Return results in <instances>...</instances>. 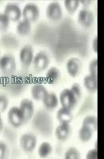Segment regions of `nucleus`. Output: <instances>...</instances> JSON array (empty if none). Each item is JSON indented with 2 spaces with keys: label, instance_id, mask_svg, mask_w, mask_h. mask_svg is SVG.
Returning <instances> with one entry per match:
<instances>
[{
  "label": "nucleus",
  "instance_id": "obj_1",
  "mask_svg": "<svg viewBox=\"0 0 104 159\" xmlns=\"http://www.w3.org/2000/svg\"><path fill=\"white\" fill-rule=\"evenodd\" d=\"M59 101L62 107L72 110L76 106L78 99L71 89L66 88L61 92Z\"/></svg>",
  "mask_w": 104,
  "mask_h": 159
},
{
  "label": "nucleus",
  "instance_id": "obj_2",
  "mask_svg": "<svg viewBox=\"0 0 104 159\" xmlns=\"http://www.w3.org/2000/svg\"><path fill=\"white\" fill-rule=\"evenodd\" d=\"M16 69L15 57L11 54H6L0 58V70L6 75H11Z\"/></svg>",
  "mask_w": 104,
  "mask_h": 159
},
{
  "label": "nucleus",
  "instance_id": "obj_3",
  "mask_svg": "<svg viewBox=\"0 0 104 159\" xmlns=\"http://www.w3.org/2000/svg\"><path fill=\"white\" fill-rule=\"evenodd\" d=\"M8 121L14 127H18L25 122L24 114L18 107H12L7 113Z\"/></svg>",
  "mask_w": 104,
  "mask_h": 159
},
{
  "label": "nucleus",
  "instance_id": "obj_4",
  "mask_svg": "<svg viewBox=\"0 0 104 159\" xmlns=\"http://www.w3.org/2000/svg\"><path fill=\"white\" fill-rule=\"evenodd\" d=\"M50 64V58L47 52L44 51L38 52L33 58V65L37 72L45 70Z\"/></svg>",
  "mask_w": 104,
  "mask_h": 159
},
{
  "label": "nucleus",
  "instance_id": "obj_5",
  "mask_svg": "<svg viewBox=\"0 0 104 159\" xmlns=\"http://www.w3.org/2000/svg\"><path fill=\"white\" fill-rule=\"evenodd\" d=\"M37 137L33 133L23 134L20 138L21 148L26 152H33L37 146Z\"/></svg>",
  "mask_w": 104,
  "mask_h": 159
},
{
  "label": "nucleus",
  "instance_id": "obj_6",
  "mask_svg": "<svg viewBox=\"0 0 104 159\" xmlns=\"http://www.w3.org/2000/svg\"><path fill=\"white\" fill-rule=\"evenodd\" d=\"M47 17L52 21H60L62 17V9L61 4L57 2L49 3L46 9Z\"/></svg>",
  "mask_w": 104,
  "mask_h": 159
},
{
  "label": "nucleus",
  "instance_id": "obj_7",
  "mask_svg": "<svg viewBox=\"0 0 104 159\" xmlns=\"http://www.w3.org/2000/svg\"><path fill=\"white\" fill-rule=\"evenodd\" d=\"M34 58L33 47L31 44L23 46L19 52V60L24 66L28 67L33 62Z\"/></svg>",
  "mask_w": 104,
  "mask_h": 159
},
{
  "label": "nucleus",
  "instance_id": "obj_8",
  "mask_svg": "<svg viewBox=\"0 0 104 159\" xmlns=\"http://www.w3.org/2000/svg\"><path fill=\"white\" fill-rule=\"evenodd\" d=\"M22 14L23 18L29 21H34L38 19L40 16L39 8L36 4L33 3H29L25 6Z\"/></svg>",
  "mask_w": 104,
  "mask_h": 159
},
{
  "label": "nucleus",
  "instance_id": "obj_9",
  "mask_svg": "<svg viewBox=\"0 0 104 159\" xmlns=\"http://www.w3.org/2000/svg\"><path fill=\"white\" fill-rule=\"evenodd\" d=\"M94 15L91 10L82 9L78 13V21L84 28L90 27L94 22Z\"/></svg>",
  "mask_w": 104,
  "mask_h": 159
},
{
  "label": "nucleus",
  "instance_id": "obj_10",
  "mask_svg": "<svg viewBox=\"0 0 104 159\" xmlns=\"http://www.w3.org/2000/svg\"><path fill=\"white\" fill-rule=\"evenodd\" d=\"M11 21H17L22 16V11L17 4L10 3L7 4L4 8V12Z\"/></svg>",
  "mask_w": 104,
  "mask_h": 159
},
{
  "label": "nucleus",
  "instance_id": "obj_11",
  "mask_svg": "<svg viewBox=\"0 0 104 159\" xmlns=\"http://www.w3.org/2000/svg\"><path fill=\"white\" fill-rule=\"evenodd\" d=\"M66 70L69 76L75 78L79 75L82 70V62L76 57H72L66 63Z\"/></svg>",
  "mask_w": 104,
  "mask_h": 159
},
{
  "label": "nucleus",
  "instance_id": "obj_12",
  "mask_svg": "<svg viewBox=\"0 0 104 159\" xmlns=\"http://www.w3.org/2000/svg\"><path fill=\"white\" fill-rule=\"evenodd\" d=\"M19 108L23 111L25 121L30 120L34 113V104L30 99L25 98L22 99L19 105Z\"/></svg>",
  "mask_w": 104,
  "mask_h": 159
},
{
  "label": "nucleus",
  "instance_id": "obj_13",
  "mask_svg": "<svg viewBox=\"0 0 104 159\" xmlns=\"http://www.w3.org/2000/svg\"><path fill=\"white\" fill-rule=\"evenodd\" d=\"M72 129L69 123H61L55 130V135L61 141H66L71 135Z\"/></svg>",
  "mask_w": 104,
  "mask_h": 159
},
{
  "label": "nucleus",
  "instance_id": "obj_14",
  "mask_svg": "<svg viewBox=\"0 0 104 159\" xmlns=\"http://www.w3.org/2000/svg\"><path fill=\"white\" fill-rule=\"evenodd\" d=\"M47 89L41 84H35L31 87V93L33 99L36 100H42L48 93Z\"/></svg>",
  "mask_w": 104,
  "mask_h": 159
},
{
  "label": "nucleus",
  "instance_id": "obj_15",
  "mask_svg": "<svg viewBox=\"0 0 104 159\" xmlns=\"http://www.w3.org/2000/svg\"><path fill=\"white\" fill-rule=\"evenodd\" d=\"M57 118L60 123H70L73 118L70 109L62 107L57 113Z\"/></svg>",
  "mask_w": 104,
  "mask_h": 159
},
{
  "label": "nucleus",
  "instance_id": "obj_16",
  "mask_svg": "<svg viewBox=\"0 0 104 159\" xmlns=\"http://www.w3.org/2000/svg\"><path fill=\"white\" fill-rule=\"evenodd\" d=\"M44 106L48 109H55L58 105V98L56 93L48 92L42 99Z\"/></svg>",
  "mask_w": 104,
  "mask_h": 159
},
{
  "label": "nucleus",
  "instance_id": "obj_17",
  "mask_svg": "<svg viewBox=\"0 0 104 159\" xmlns=\"http://www.w3.org/2000/svg\"><path fill=\"white\" fill-rule=\"evenodd\" d=\"M31 22L25 19L21 20V21H19L18 22L16 27L17 33L23 36L27 35V34L30 33L31 31Z\"/></svg>",
  "mask_w": 104,
  "mask_h": 159
},
{
  "label": "nucleus",
  "instance_id": "obj_18",
  "mask_svg": "<svg viewBox=\"0 0 104 159\" xmlns=\"http://www.w3.org/2000/svg\"><path fill=\"white\" fill-rule=\"evenodd\" d=\"M84 85L89 92H96L97 89V76L91 75V74L86 76L84 79Z\"/></svg>",
  "mask_w": 104,
  "mask_h": 159
},
{
  "label": "nucleus",
  "instance_id": "obj_19",
  "mask_svg": "<svg viewBox=\"0 0 104 159\" xmlns=\"http://www.w3.org/2000/svg\"><path fill=\"white\" fill-rule=\"evenodd\" d=\"M61 78V72L57 67H51L46 74L45 79L47 83L54 84Z\"/></svg>",
  "mask_w": 104,
  "mask_h": 159
},
{
  "label": "nucleus",
  "instance_id": "obj_20",
  "mask_svg": "<svg viewBox=\"0 0 104 159\" xmlns=\"http://www.w3.org/2000/svg\"><path fill=\"white\" fill-rule=\"evenodd\" d=\"M93 131L86 126L82 125L78 132V137L83 143L88 142L93 136Z\"/></svg>",
  "mask_w": 104,
  "mask_h": 159
},
{
  "label": "nucleus",
  "instance_id": "obj_21",
  "mask_svg": "<svg viewBox=\"0 0 104 159\" xmlns=\"http://www.w3.org/2000/svg\"><path fill=\"white\" fill-rule=\"evenodd\" d=\"M52 152V147L48 142L42 143L38 148V154L41 158H47Z\"/></svg>",
  "mask_w": 104,
  "mask_h": 159
},
{
  "label": "nucleus",
  "instance_id": "obj_22",
  "mask_svg": "<svg viewBox=\"0 0 104 159\" xmlns=\"http://www.w3.org/2000/svg\"><path fill=\"white\" fill-rule=\"evenodd\" d=\"M82 125L86 126L91 129L93 131L97 130V119L94 116H88L84 117L82 121Z\"/></svg>",
  "mask_w": 104,
  "mask_h": 159
},
{
  "label": "nucleus",
  "instance_id": "obj_23",
  "mask_svg": "<svg viewBox=\"0 0 104 159\" xmlns=\"http://www.w3.org/2000/svg\"><path fill=\"white\" fill-rule=\"evenodd\" d=\"M64 6L69 13H74L80 6V1L78 0H66L64 2Z\"/></svg>",
  "mask_w": 104,
  "mask_h": 159
},
{
  "label": "nucleus",
  "instance_id": "obj_24",
  "mask_svg": "<svg viewBox=\"0 0 104 159\" xmlns=\"http://www.w3.org/2000/svg\"><path fill=\"white\" fill-rule=\"evenodd\" d=\"M81 158L80 152L76 147H70L66 151L64 158L66 159H80Z\"/></svg>",
  "mask_w": 104,
  "mask_h": 159
},
{
  "label": "nucleus",
  "instance_id": "obj_25",
  "mask_svg": "<svg viewBox=\"0 0 104 159\" xmlns=\"http://www.w3.org/2000/svg\"><path fill=\"white\" fill-rule=\"evenodd\" d=\"M10 20L4 13H0V31L6 30L9 25Z\"/></svg>",
  "mask_w": 104,
  "mask_h": 159
},
{
  "label": "nucleus",
  "instance_id": "obj_26",
  "mask_svg": "<svg viewBox=\"0 0 104 159\" xmlns=\"http://www.w3.org/2000/svg\"><path fill=\"white\" fill-rule=\"evenodd\" d=\"M9 105V99L6 96L0 94V113L5 111Z\"/></svg>",
  "mask_w": 104,
  "mask_h": 159
},
{
  "label": "nucleus",
  "instance_id": "obj_27",
  "mask_svg": "<svg viewBox=\"0 0 104 159\" xmlns=\"http://www.w3.org/2000/svg\"><path fill=\"white\" fill-rule=\"evenodd\" d=\"M89 72L90 74L93 76H97V60L95 58L92 60L89 64Z\"/></svg>",
  "mask_w": 104,
  "mask_h": 159
},
{
  "label": "nucleus",
  "instance_id": "obj_28",
  "mask_svg": "<svg viewBox=\"0 0 104 159\" xmlns=\"http://www.w3.org/2000/svg\"><path fill=\"white\" fill-rule=\"evenodd\" d=\"M70 89H72V92L74 93H75V95L76 96V97L78 98V99L81 98V96H82V88H81V86H80V84H78V83L74 84Z\"/></svg>",
  "mask_w": 104,
  "mask_h": 159
},
{
  "label": "nucleus",
  "instance_id": "obj_29",
  "mask_svg": "<svg viewBox=\"0 0 104 159\" xmlns=\"http://www.w3.org/2000/svg\"><path fill=\"white\" fill-rule=\"evenodd\" d=\"M8 151L7 146L3 141H0V158H3L6 156Z\"/></svg>",
  "mask_w": 104,
  "mask_h": 159
},
{
  "label": "nucleus",
  "instance_id": "obj_30",
  "mask_svg": "<svg viewBox=\"0 0 104 159\" xmlns=\"http://www.w3.org/2000/svg\"><path fill=\"white\" fill-rule=\"evenodd\" d=\"M86 159H97V149H92L90 150L86 156Z\"/></svg>",
  "mask_w": 104,
  "mask_h": 159
},
{
  "label": "nucleus",
  "instance_id": "obj_31",
  "mask_svg": "<svg viewBox=\"0 0 104 159\" xmlns=\"http://www.w3.org/2000/svg\"><path fill=\"white\" fill-rule=\"evenodd\" d=\"M97 38L96 37L93 40V43H92V47L93 50L95 52H97Z\"/></svg>",
  "mask_w": 104,
  "mask_h": 159
},
{
  "label": "nucleus",
  "instance_id": "obj_32",
  "mask_svg": "<svg viewBox=\"0 0 104 159\" xmlns=\"http://www.w3.org/2000/svg\"><path fill=\"white\" fill-rule=\"evenodd\" d=\"M92 2L90 1H81L80 2V3H82V6L84 7V9H87V7L89 6Z\"/></svg>",
  "mask_w": 104,
  "mask_h": 159
},
{
  "label": "nucleus",
  "instance_id": "obj_33",
  "mask_svg": "<svg viewBox=\"0 0 104 159\" xmlns=\"http://www.w3.org/2000/svg\"><path fill=\"white\" fill-rule=\"evenodd\" d=\"M3 129V119L1 116V114H0V132H1Z\"/></svg>",
  "mask_w": 104,
  "mask_h": 159
},
{
  "label": "nucleus",
  "instance_id": "obj_34",
  "mask_svg": "<svg viewBox=\"0 0 104 159\" xmlns=\"http://www.w3.org/2000/svg\"><path fill=\"white\" fill-rule=\"evenodd\" d=\"M0 58H1V57H0Z\"/></svg>",
  "mask_w": 104,
  "mask_h": 159
}]
</instances>
